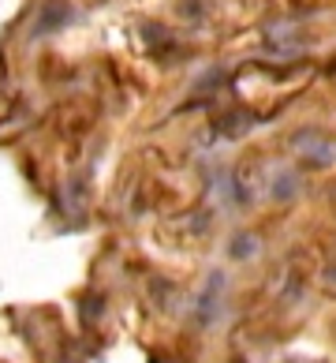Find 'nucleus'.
Returning <instances> with one entry per match:
<instances>
[{"label": "nucleus", "mask_w": 336, "mask_h": 363, "mask_svg": "<svg viewBox=\"0 0 336 363\" xmlns=\"http://www.w3.org/2000/svg\"><path fill=\"white\" fill-rule=\"evenodd\" d=\"M71 19H75L71 8L60 4V0H49L42 8V19H37V34H52V30H60V26H67Z\"/></svg>", "instance_id": "nucleus-1"}]
</instances>
